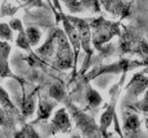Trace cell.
I'll return each instance as SVG.
<instances>
[{
    "instance_id": "6da1fadb",
    "label": "cell",
    "mask_w": 148,
    "mask_h": 138,
    "mask_svg": "<svg viewBox=\"0 0 148 138\" xmlns=\"http://www.w3.org/2000/svg\"><path fill=\"white\" fill-rule=\"evenodd\" d=\"M116 31V26L110 22L100 23L94 33V40L97 43H103L111 38Z\"/></svg>"
},
{
    "instance_id": "7a4b0ae2",
    "label": "cell",
    "mask_w": 148,
    "mask_h": 138,
    "mask_svg": "<svg viewBox=\"0 0 148 138\" xmlns=\"http://www.w3.org/2000/svg\"><path fill=\"white\" fill-rule=\"evenodd\" d=\"M53 122L55 127L61 131L66 130L69 126V117L67 114L65 113L64 110H62V109L58 111L53 118Z\"/></svg>"
},
{
    "instance_id": "3957f363",
    "label": "cell",
    "mask_w": 148,
    "mask_h": 138,
    "mask_svg": "<svg viewBox=\"0 0 148 138\" xmlns=\"http://www.w3.org/2000/svg\"><path fill=\"white\" fill-rule=\"evenodd\" d=\"M53 102L48 100H43L40 102L38 109V116L40 119H46L49 116L51 111L53 109Z\"/></svg>"
},
{
    "instance_id": "277c9868",
    "label": "cell",
    "mask_w": 148,
    "mask_h": 138,
    "mask_svg": "<svg viewBox=\"0 0 148 138\" xmlns=\"http://www.w3.org/2000/svg\"><path fill=\"white\" fill-rule=\"evenodd\" d=\"M79 38L82 41L85 50L88 51L90 49V33L89 28L86 24H80L79 26Z\"/></svg>"
},
{
    "instance_id": "5b68a950",
    "label": "cell",
    "mask_w": 148,
    "mask_h": 138,
    "mask_svg": "<svg viewBox=\"0 0 148 138\" xmlns=\"http://www.w3.org/2000/svg\"><path fill=\"white\" fill-rule=\"evenodd\" d=\"M148 86V79L144 76H139L133 82L132 89L136 94H139Z\"/></svg>"
},
{
    "instance_id": "8992f818",
    "label": "cell",
    "mask_w": 148,
    "mask_h": 138,
    "mask_svg": "<svg viewBox=\"0 0 148 138\" xmlns=\"http://www.w3.org/2000/svg\"><path fill=\"white\" fill-rule=\"evenodd\" d=\"M26 37L27 41L32 45H36L38 43L40 40V32L35 27H29L26 30Z\"/></svg>"
},
{
    "instance_id": "52a82bcc",
    "label": "cell",
    "mask_w": 148,
    "mask_h": 138,
    "mask_svg": "<svg viewBox=\"0 0 148 138\" xmlns=\"http://www.w3.org/2000/svg\"><path fill=\"white\" fill-rule=\"evenodd\" d=\"M66 27H67L66 30H67L68 34H69V38L75 46V50H77L79 48V41H80L79 32H77V31L75 30V28H73L71 25H68Z\"/></svg>"
},
{
    "instance_id": "ba28073f",
    "label": "cell",
    "mask_w": 148,
    "mask_h": 138,
    "mask_svg": "<svg viewBox=\"0 0 148 138\" xmlns=\"http://www.w3.org/2000/svg\"><path fill=\"white\" fill-rule=\"evenodd\" d=\"M69 9L73 12H79L83 9V4L80 0H62Z\"/></svg>"
},
{
    "instance_id": "9c48e42d",
    "label": "cell",
    "mask_w": 148,
    "mask_h": 138,
    "mask_svg": "<svg viewBox=\"0 0 148 138\" xmlns=\"http://www.w3.org/2000/svg\"><path fill=\"white\" fill-rule=\"evenodd\" d=\"M64 91L61 85L54 84L51 87L50 95L54 99L60 100L64 96Z\"/></svg>"
},
{
    "instance_id": "30bf717a",
    "label": "cell",
    "mask_w": 148,
    "mask_h": 138,
    "mask_svg": "<svg viewBox=\"0 0 148 138\" xmlns=\"http://www.w3.org/2000/svg\"><path fill=\"white\" fill-rule=\"evenodd\" d=\"M35 102L32 97H28L24 101L23 104V112L25 115H30L33 113L35 108Z\"/></svg>"
},
{
    "instance_id": "8fae6325",
    "label": "cell",
    "mask_w": 148,
    "mask_h": 138,
    "mask_svg": "<svg viewBox=\"0 0 148 138\" xmlns=\"http://www.w3.org/2000/svg\"><path fill=\"white\" fill-rule=\"evenodd\" d=\"M88 99L89 103L92 106H96L100 104L101 101V98L100 95L95 91L90 90L88 93Z\"/></svg>"
},
{
    "instance_id": "7c38bea8",
    "label": "cell",
    "mask_w": 148,
    "mask_h": 138,
    "mask_svg": "<svg viewBox=\"0 0 148 138\" xmlns=\"http://www.w3.org/2000/svg\"><path fill=\"white\" fill-rule=\"evenodd\" d=\"M139 126H140V121L137 116L132 115L127 119V123H126V126L127 129L130 130H135L139 127Z\"/></svg>"
},
{
    "instance_id": "4fadbf2b",
    "label": "cell",
    "mask_w": 148,
    "mask_h": 138,
    "mask_svg": "<svg viewBox=\"0 0 148 138\" xmlns=\"http://www.w3.org/2000/svg\"><path fill=\"white\" fill-rule=\"evenodd\" d=\"M112 119V112L111 110H108L103 114L101 118V124L103 127H107L110 124Z\"/></svg>"
},
{
    "instance_id": "5bb4252c",
    "label": "cell",
    "mask_w": 148,
    "mask_h": 138,
    "mask_svg": "<svg viewBox=\"0 0 148 138\" xmlns=\"http://www.w3.org/2000/svg\"><path fill=\"white\" fill-rule=\"evenodd\" d=\"M0 35L2 37H4V38L7 39L11 37L12 32L8 26L4 24H0Z\"/></svg>"
},
{
    "instance_id": "9a60e30c",
    "label": "cell",
    "mask_w": 148,
    "mask_h": 138,
    "mask_svg": "<svg viewBox=\"0 0 148 138\" xmlns=\"http://www.w3.org/2000/svg\"><path fill=\"white\" fill-rule=\"evenodd\" d=\"M53 50V45L52 42H49L40 48V53L43 55L50 54Z\"/></svg>"
},
{
    "instance_id": "2e32d148",
    "label": "cell",
    "mask_w": 148,
    "mask_h": 138,
    "mask_svg": "<svg viewBox=\"0 0 148 138\" xmlns=\"http://www.w3.org/2000/svg\"><path fill=\"white\" fill-rule=\"evenodd\" d=\"M142 109L144 111H148V91L146 93L145 100L143 101V105H142Z\"/></svg>"
},
{
    "instance_id": "e0dca14e",
    "label": "cell",
    "mask_w": 148,
    "mask_h": 138,
    "mask_svg": "<svg viewBox=\"0 0 148 138\" xmlns=\"http://www.w3.org/2000/svg\"><path fill=\"white\" fill-rule=\"evenodd\" d=\"M4 120H5V119H4V114H3L2 112L0 110V124H1L4 123Z\"/></svg>"
},
{
    "instance_id": "ac0fdd59",
    "label": "cell",
    "mask_w": 148,
    "mask_h": 138,
    "mask_svg": "<svg viewBox=\"0 0 148 138\" xmlns=\"http://www.w3.org/2000/svg\"><path fill=\"white\" fill-rule=\"evenodd\" d=\"M23 1H25V2H27V1H33V0H21Z\"/></svg>"
},
{
    "instance_id": "d6986e66",
    "label": "cell",
    "mask_w": 148,
    "mask_h": 138,
    "mask_svg": "<svg viewBox=\"0 0 148 138\" xmlns=\"http://www.w3.org/2000/svg\"><path fill=\"white\" fill-rule=\"evenodd\" d=\"M146 125H147V129H148V119H147V122H146Z\"/></svg>"
}]
</instances>
